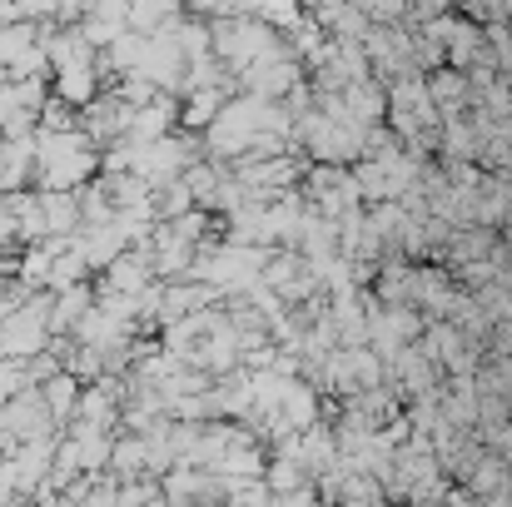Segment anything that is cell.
Here are the masks:
<instances>
[{"label":"cell","mask_w":512,"mask_h":507,"mask_svg":"<svg viewBox=\"0 0 512 507\" xmlns=\"http://www.w3.org/2000/svg\"><path fill=\"white\" fill-rule=\"evenodd\" d=\"M423 80H428V95H433L438 110H448V105H468V75H463V70L438 65V70H428Z\"/></svg>","instance_id":"obj_4"},{"label":"cell","mask_w":512,"mask_h":507,"mask_svg":"<svg viewBox=\"0 0 512 507\" xmlns=\"http://www.w3.org/2000/svg\"><path fill=\"white\" fill-rule=\"evenodd\" d=\"M458 10H463L468 20H478V25H493V20H508V15H503V0H463Z\"/></svg>","instance_id":"obj_5"},{"label":"cell","mask_w":512,"mask_h":507,"mask_svg":"<svg viewBox=\"0 0 512 507\" xmlns=\"http://www.w3.org/2000/svg\"><path fill=\"white\" fill-rule=\"evenodd\" d=\"M463 488H468V498H483V503H512V468H508V458H503L498 448H488V453L478 458V468L463 478Z\"/></svg>","instance_id":"obj_1"},{"label":"cell","mask_w":512,"mask_h":507,"mask_svg":"<svg viewBox=\"0 0 512 507\" xmlns=\"http://www.w3.org/2000/svg\"><path fill=\"white\" fill-rule=\"evenodd\" d=\"M40 398H45L50 418H55V423H65V418L75 413V398H80V378H75L70 368H60V373H50V378L40 383Z\"/></svg>","instance_id":"obj_3"},{"label":"cell","mask_w":512,"mask_h":507,"mask_svg":"<svg viewBox=\"0 0 512 507\" xmlns=\"http://www.w3.org/2000/svg\"><path fill=\"white\" fill-rule=\"evenodd\" d=\"M343 110L358 120V125H378L383 115H388V85H378L373 75H358V80H348L339 90Z\"/></svg>","instance_id":"obj_2"}]
</instances>
